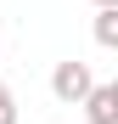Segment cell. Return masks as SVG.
<instances>
[{"label":"cell","instance_id":"1","mask_svg":"<svg viewBox=\"0 0 118 124\" xmlns=\"http://www.w3.org/2000/svg\"><path fill=\"white\" fill-rule=\"evenodd\" d=\"M90 90H96L90 62H79V56L56 62V73H51V96H56V101H68V107H84V96H90Z\"/></svg>","mask_w":118,"mask_h":124},{"label":"cell","instance_id":"2","mask_svg":"<svg viewBox=\"0 0 118 124\" xmlns=\"http://www.w3.org/2000/svg\"><path fill=\"white\" fill-rule=\"evenodd\" d=\"M84 124H118V96H112V85H96V90L84 96Z\"/></svg>","mask_w":118,"mask_h":124},{"label":"cell","instance_id":"3","mask_svg":"<svg viewBox=\"0 0 118 124\" xmlns=\"http://www.w3.org/2000/svg\"><path fill=\"white\" fill-rule=\"evenodd\" d=\"M96 45H101V51H118V6L112 11H96Z\"/></svg>","mask_w":118,"mask_h":124},{"label":"cell","instance_id":"4","mask_svg":"<svg viewBox=\"0 0 118 124\" xmlns=\"http://www.w3.org/2000/svg\"><path fill=\"white\" fill-rule=\"evenodd\" d=\"M0 124H17V101H11V90H6V79H0Z\"/></svg>","mask_w":118,"mask_h":124},{"label":"cell","instance_id":"5","mask_svg":"<svg viewBox=\"0 0 118 124\" xmlns=\"http://www.w3.org/2000/svg\"><path fill=\"white\" fill-rule=\"evenodd\" d=\"M112 6H118V0H96V11H112Z\"/></svg>","mask_w":118,"mask_h":124},{"label":"cell","instance_id":"6","mask_svg":"<svg viewBox=\"0 0 118 124\" xmlns=\"http://www.w3.org/2000/svg\"><path fill=\"white\" fill-rule=\"evenodd\" d=\"M112 96H118V79H112Z\"/></svg>","mask_w":118,"mask_h":124}]
</instances>
